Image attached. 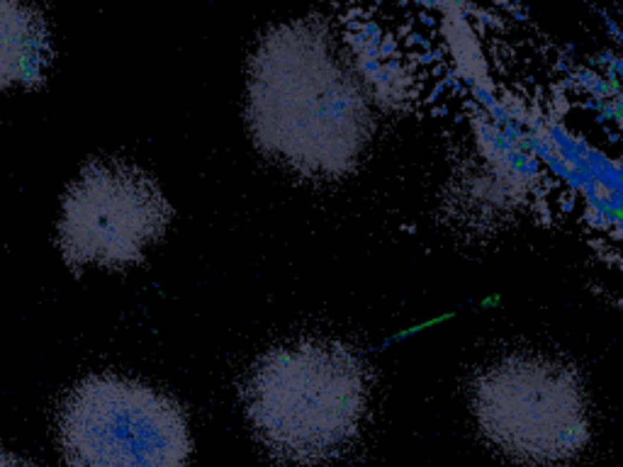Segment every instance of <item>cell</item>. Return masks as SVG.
<instances>
[{
	"instance_id": "6da1fadb",
	"label": "cell",
	"mask_w": 623,
	"mask_h": 467,
	"mask_svg": "<svg viewBox=\"0 0 623 467\" xmlns=\"http://www.w3.org/2000/svg\"><path fill=\"white\" fill-rule=\"evenodd\" d=\"M249 127L263 154L304 178L356 170L373 134L361 85L304 20L263 35L249 61Z\"/></svg>"
},
{
	"instance_id": "277c9868",
	"label": "cell",
	"mask_w": 623,
	"mask_h": 467,
	"mask_svg": "<svg viewBox=\"0 0 623 467\" xmlns=\"http://www.w3.org/2000/svg\"><path fill=\"white\" fill-rule=\"evenodd\" d=\"M58 443L68 467H185L192 448L178 401L115 373L90 375L68 392Z\"/></svg>"
},
{
	"instance_id": "5b68a950",
	"label": "cell",
	"mask_w": 623,
	"mask_h": 467,
	"mask_svg": "<svg viewBox=\"0 0 623 467\" xmlns=\"http://www.w3.org/2000/svg\"><path fill=\"white\" fill-rule=\"evenodd\" d=\"M171 214L152 175L125 161H90L63 197L58 249L73 270L127 268L144 259V244L166 232Z\"/></svg>"
},
{
	"instance_id": "7a4b0ae2",
	"label": "cell",
	"mask_w": 623,
	"mask_h": 467,
	"mask_svg": "<svg viewBox=\"0 0 623 467\" xmlns=\"http://www.w3.org/2000/svg\"><path fill=\"white\" fill-rule=\"evenodd\" d=\"M256 438L276 460L319 467L353 448L370 404L368 370L353 348L307 336L261 356L241 390Z\"/></svg>"
},
{
	"instance_id": "52a82bcc",
	"label": "cell",
	"mask_w": 623,
	"mask_h": 467,
	"mask_svg": "<svg viewBox=\"0 0 623 467\" xmlns=\"http://www.w3.org/2000/svg\"><path fill=\"white\" fill-rule=\"evenodd\" d=\"M0 467H32V465L20 458H15V455L5 453V450H0Z\"/></svg>"
},
{
	"instance_id": "3957f363",
	"label": "cell",
	"mask_w": 623,
	"mask_h": 467,
	"mask_svg": "<svg viewBox=\"0 0 623 467\" xmlns=\"http://www.w3.org/2000/svg\"><path fill=\"white\" fill-rule=\"evenodd\" d=\"M482 438L524 467H562L592 438L589 404L570 365L517 353L487 365L470 390Z\"/></svg>"
},
{
	"instance_id": "8992f818",
	"label": "cell",
	"mask_w": 623,
	"mask_h": 467,
	"mask_svg": "<svg viewBox=\"0 0 623 467\" xmlns=\"http://www.w3.org/2000/svg\"><path fill=\"white\" fill-rule=\"evenodd\" d=\"M49 63V30L42 10L0 0V90L10 83L35 88Z\"/></svg>"
}]
</instances>
